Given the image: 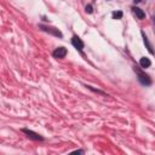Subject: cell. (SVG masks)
<instances>
[{
  "mask_svg": "<svg viewBox=\"0 0 155 155\" xmlns=\"http://www.w3.org/2000/svg\"><path fill=\"white\" fill-rule=\"evenodd\" d=\"M142 35H143V40H144V44H145V45H147V47H148V51H149L150 53H153V48H151V45L149 44V40H148L147 35H144V33H142Z\"/></svg>",
  "mask_w": 155,
  "mask_h": 155,
  "instance_id": "cell-8",
  "label": "cell"
},
{
  "mask_svg": "<svg viewBox=\"0 0 155 155\" xmlns=\"http://www.w3.org/2000/svg\"><path fill=\"white\" fill-rule=\"evenodd\" d=\"M132 12H133L139 19H143V18L145 17V13H144L139 7H134V6H133V7H132Z\"/></svg>",
  "mask_w": 155,
  "mask_h": 155,
  "instance_id": "cell-6",
  "label": "cell"
},
{
  "mask_svg": "<svg viewBox=\"0 0 155 155\" xmlns=\"http://www.w3.org/2000/svg\"><path fill=\"white\" fill-rule=\"evenodd\" d=\"M40 28H41L44 31H47V33H50V34H52V35H54V36H59V38H62V36H63V35H62V33H61L57 28L48 27V25H44V24H40Z\"/></svg>",
  "mask_w": 155,
  "mask_h": 155,
  "instance_id": "cell-2",
  "label": "cell"
},
{
  "mask_svg": "<svg viewBox=\"0 0 155 155\" xmlns=\"http://www.w3.org/2000/svg\"><path fill=\"white\" fill-rule=\"evenodd\" d=\"M22 132H24L29 138H31V139H35V140H44V138L40 136V134H38V133H35L34 131H31V130H28V128H23L22 130Z\"/></svg>",
  "mask_w": 155,
  "mask_h": 155,
  "instance_id": "cell-4",
  "label": "cell"
},
{
  "mask_svg": "<svg viewBox=\"0 0 155 155\" xmlns=\"http://www.w3.org/2000/svg\"><path fill=\"white\" fill-rule=\"evenodd\" d=\"M140 1H142V0H134V2H136V4H137V2H140Z\"/></svg>",
  "mask_w": 155,
  "mask_h": 155,
  "instance_id": "cell-12",
  "label": "cell"
},
{
  "mask_svg": "<svg viewBox=\"0 0 155 155\" xmlns=\"http://www.w3.org/2000/svg\"><path fill=\"white\" fill-rule=\"evenodd\" d=\"M134 70L137 71V74H138V80H139V82H140L142 85H145V86L151 85V80H150L149 75L144 74L143 71H140V70H138V69H134Z\"/></svg>",
  "mask_w": 155,
  "mask_h": 155,
  "instance_id": "cell-1",
  "label": "cell"
},
{
  "mask_svg": "<svg viewBox=\"0 0 155 155\" xmlns=\"http://www.w3.org/2000/svg\"><path fill=\"white\" fill-rule=\"evenodd\" d=\"M139 64H140L142 68H148V67H150L151 62H150L149 58H147V57H142L140 61H139Z\"/></svg>",
  "mask_w": 155,
  "mask_h": 155,
  "instance_id": "cell-7",
  "label": "cell"
},
{
  "mask_svg": "<svg viewBox=\"0 0 155 155\" xmlns=\"http://www.w3.org/2000/svg\"><path fill=\"white\" fill-rule=\"evenodd\" d=\"M121 17H122V12H121V11L113 12V18H115V19H120Z\"/></svg>",
  "mask_w": 155,
  "mask_h": 155,
  "instance_id": "cell-10",
  "label": "cell"
},
{
  "mask_svg": "<svg viewBox=\"0 0 155 155\" xmlns=\"http://www.w3.org/2000/svg\"><path fill=\"white\" fill-rule=\"evenodd\" d=\"M71 44H73V46H74L76 50L82 51V48H84V42H82V40H81L79 36L74 35V36L71 38Z\"/></svg>",
  "mask_w": 155,
  "mask_h": 155,
  "instance_id": "cell-3",
  "label": "cell"
},
{
  "mask_svg": "<svg viewBox=\"0 0 155 155\" xmlns=\"http://www.w3.org/2000/svg\"><path fill=\"white\" fill-rule=\"evenodd\" d=\"M85 11H86L87 13H92V11H93V10H92V6H91V5H87V6L85 7Z\"/></svg>",
  "mask_w": 155,
  "mask_h": 155,
  "instance_id": "cell-11",
  "label": "cell"
},
{
  "mask_svg": "<svg viewBox=\"0 0 155 155\" xmlns=\"http://www.w3.org/2000/svg\"><path fill=\"white\" fill-rule=\"evenodd\" d=\"M65 54H67V48H64V47H57L53 51L54 58H63V57H65Z\"/></svg>",
  "mask_w": 155,
  "mask_h": 155,
  "instance_id": "cell-5",
  "label": "cell"
},
{
  "mask_svg": "<svg viewBox=\"0 0 155 155\" xmlns=\"http://www.w3.org/2000/svg\"><path fill=\"white\" fill-rule=\"evenodd\" d=\"M88 90H91L92 92H94V93H98V94H102V96H108L105 92H103V91H101V90H97V88H93L92 86H86Z\"/></svg>",
  "mask_w": 155,
  "mask_h": 155,
  "instance_id": "cell-9",
  "label": "cell"
}]
</instances>
